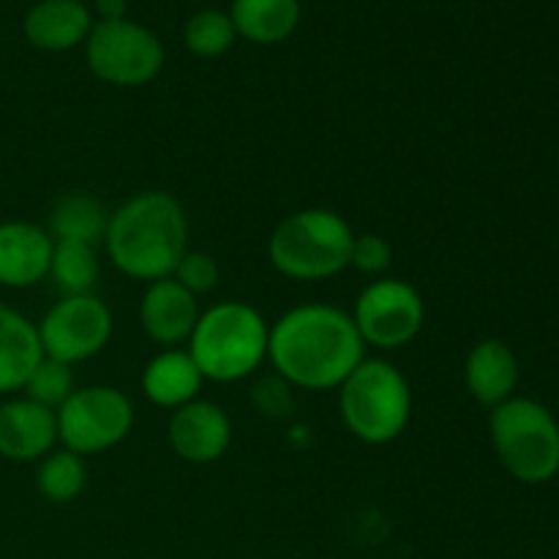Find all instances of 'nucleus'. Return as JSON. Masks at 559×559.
Wrapping results in <instances>:
<instances>
[{
    "label": "nucleus",
    "mask_w": 559,
    "mask_h": 559,
    "mask_svg": "<svg viewBox=\"0 0 559 559\" xmlns=\"http://www.w3.org/2000/svg\"><path fill=\"white\" fill-rule=\"evenodd\" d=\"M349 317L366 347L402 349L424 331L426 304L409 282L377 278L358 295Z\"/></svg>",
    "instance_id": "obj_10"
},
{
    "label": "nucleus",
    "mask_w": 559,
    "mask_h": 559,
    "mask_svg": "<svg viewBox=\"0 0 559 559\" xmlns=\"http://www.w3.org/2000/svg\"><path fill=\"white\" fill-rule=\"evenodd\" d=\"M235 33L254 44H278L300 25L298 0H233Z\"/></svg>",
    "instance_id": "obj_19"
},
{
    "label": "nucleus",
    "mask_w": 559,
    "mask_h": 559,
    "mask_svg": "<svg viewBox=\"0 0 559 559\" xmlns=\"http://www.w3.org/2000/svg\"><path fill=\"white\" fill-rule=\"evenodd\" d=\"M87 467L85 459L66 448H55L52 453L38 462L36 469V489L52 506H69L85 491Z\"/></svg>",
    "instance_id": "obj_21"
},
{
    "label": "nucleus",
    "mask_w": 559,
    "mask_h": 559,
    "mask_svg": "<svg viewBox=\"0 0 559 559\" xmlns=\"http://www.w3.org/2000/svg\"><path fill=\"white\" fill-rule=\"evenodd\" d=\"M58 445L55 409L33 399H9L0 404V456L14 464L41 462Z\"/></svg>",
    "instance_id": "obj_13"
},
{
    "label": "nucleus",
    "mask_w": 559,
    "mask_h": 559,
    "mask_svg": "<svg viewBox=\"0 0 559 559\" xmlns=\"http://www.w3.org/2000/svg\"><path fill=\"white\" fill-rule=\"evenodd\" d=\"M235 38H238V33H235L229 14L216 9L197 11L183 27L186 47H189L197 58H222L224 52H229Z\"/></svg>",
    "instance_id": "obj_23"
},
{
    "label": "nucleus",
    "mask_w": 559,
    "mask_h": 559,
    "mask_svg": "<svg viewBox=\"0 0 559 559\" xmlns=\"http://www.w3.org/2000/svg\"><path fill=\"white\" fill-rule=\"evenodd\" d=\"M107 224L109 211L96 194L71 191L52 205L47 233L52 235V240H74V243H87L98 249L107 235Z\"/></svg>",
    "instance_id": "obj_20"
},
{
    "label": "nucleus",
    "mask_w": 559,
    "mask_h": 559,
    "mask_svg": "<svg viewBox=\"0 0 559 559\" xmlns=\"http://www.w3.org/2000/svg\"><path fill=\"white\" fill-rule=\"evenodd\" d=\"M464 382L475 402L491 409L500 407L513 399L519 385V358L500 338L478 342L464 360Z\"/></svg>",
    "instance_id": "obj_16"
},
{
    "label": "nucleus",
    "mask_w": 559,
    "mask_h": 559,
    "mask_svg": "<svg viewBox=\"0 0 559 559\" xmlns=\"http://www.w3.org/2000/svg\"><path fill=\"white\" fill-rule=\"evenodd\" d=\"M355 233L347 218L328 207L289 213L267 238V260L293 282H325L349 267Z\"/></svg>",
    "instance_id": "obj_4"
},
{
    "label": "nucleus",
    "mask_w": 559,
    "mask_h": 559,
    "mask_svg": "<svg viewBox=\"0 0 559 559\" xmlns=\"http://www.w3.org/2000/svg\"><path fill=\"white\" fill-rule=\"evenodd\" d=\"M364 358L366 344L353 317L333 304L295 306L267 336V360L300 391H336Z\"/></svg>",
    "instance_id": "obj_1"
},
{
    "label": "nucleus",
    "mask_w": 559,
    "mask_h": 559,
    "mask_svg": "<svg viewBox=\"0 0 559 559\" xmlns=\"http://www.w3.org/2000/svg\"><path fill=\"white\" fill-rule=\"evenodd\" d=\"M393 249L382 235H355L353 251H349V267L366 276H382L391 267Z\"/></svg>",
    "instance_id": "obj_26"
},
{
    "label": "nucleus",
    "mask_w": 559,
    "mask_h": 559,
    "mask_svg": "<svg viewBox=\"0 0 559 559\" xmlns=\"http://www.w3.org/2000/svg\"><path fill=\"white\" fill-rule=\"evenodd\" d=\"M489 435L497 459L519 484L538 486L559 473V424L540 402H502L491 409Z\"/></svg>",
    "instance_id": "obj_6"
},
{
    "label": "nucleus",
    "mask_w": 559,
    "mask_h": 559,
    "mask_svg": "<svg viewBox=\"0 0 559 559\" xmlns=\"http://www.w3.org/2000/svg\"><path fill=\"white\" fill-rule=\"evenodd\" d=\"M102 20H126V0H96Z\"/></svg>",
    "instance_id": "obj_27"
},
{
    "label": "nucleus",
    "mask_w": 559,
    "mask_h": 559,
    "mask_svg": "<svg viewBox=\"0 0 559 559\" xmlns=\"http://www.w3.org/2000/svg\"><path fill=\"white\" fill-rule=\"evenodd\" d=\"M200 314L202 311L200 304H197V295H191L173 276L151 282L142 293L140 325L145 336L164 349L189 344Z\"/></svg>",
    "instance_id": "obj_12"
},
{
    "label": "nucleus",
    "mask_w": 559,
    "mask_h": 559,
    "mask_svg": "<svg viewBox=\"0 0 559 559\" xmlns=\"http://www.w3.org/2000/svg\"><path fill=\"white\" fill-rule=\"evenodd\" d=\"M58 442L76 456H96L112 451L131 435L134 404L120 388L85 385L74 388L69 399L55 409Z\"/></svg>",
    "instance_id": "obj_7"
},
{
    "label": "nucleus",
    "mask_w": 559,
    "mask_h": 559,
    "mask_svg": "<svg viewBox=\"0 0 559 559\" xmlns=\"http://www.w3.org/2000/svg\"><path fill=\"white\" fill-rule=\"evenodd\" d=\"M202 382L197 364L191 360L189 349H164L156 358L147 360L142 371V393L151 404L164 409H180L183 404L200 399Z\"/></svg>",
    "instance_id": "obj_18"
},
{
    "label": "nucleus",
    "mask_w": 559,
    "mask_h": 559,
    "mask_svg": "<svg viewBox=\"0 0 559 559\" xmlns=\"http://www.w3.org/2000/svg\"><path fill=\"white\" fill-rule=\"evenodd\" d=\"M93 16L82 0H38L22 20L27 41L44 52H69L87 41Z\"/></svg>",
    "instance_id": "obj_15"
},
{
    "label": "nucleus",
    "mask_w": 559,
    "mask_h": 559,
    "mask_svg": "<svg viewBox=\"0 0 559 559\" xmlns=\"http://www.w3.org/2000/svg\"><path fill=\"white\" fill-rule=\"evenodd\" d=\"M93 76L115 87H142L164 69V47L153 31L131 20H98L85 41Z\"/></svg>",
    "instance_id": "obj_8"
},
{
    "label": "nucleus",
    "mask_w": 559,
    "mask_h": 559,
    "mask_svg": "<svg viewBox=\"0 0 559 559\" xmlns=\"http://www.w3.org/2000/svg\"><path fill=\"white\" fill-rule=\"evenodd\" d=\"M38 338L47 358L66 366L85 364L104 353L112 338V311L98 295H63L38 322Z\"/></svg>",
    "instance_id": "obj_9"
},
{
    "label": "nucleus",
    "mask_w": 559,
    "mask_h": 559,
    "mask_svg": "<svg viewBox=\"0 0 559 559\" xmlns=\"http://www.w3.org/2000/svg\"><path fill=\"white\" fill-rule=\"evenodd\" d=\"M338 409L355 440L388 445L407 429L413 391L396 366L382 358H364L338 385Z\"/></svg>",
    "instance_id": "obj_5"
},
{
    "label": "nucleus",
    "mask_w": 559,
    "mask_h": 559,
    "mask_svg": "<svg viewBox=\"0 0 559 559\" xmlns=\"http://www.w3.org/2000/svg\"><path fill=\"white\" fill-rule=\"evenodd\" d=\"M98 251L96 246L74 243V240H55L49 276L63 289V295H87L98 282Z\"/></svg>",
    "instance_id": "obj_22"
},
{
    "label": "nucleus",
    "mask_w": 559,
    "mask_h": 559,
    "mask_svg": "<svg viewBox=\"0 0 559 559\" xmlns=\"http://www.w3.org/2000/svg\"><path fill=\"white\" fill-rule=\"evenodd\" d=\"M41 358L44 349L36 322L0 304V396L25 391Z\"/></svg>",
    "instance_id": "obj_17"
},
{
    "label": "nucleus",
    "mask_w": 559,
    "mask_h": 559,
    "mask_svg": "<svg viewBox=\"0 0 559 559\" xmlns=\"http://www.w3.org/2000/svg\"><path fill=\"white\" fill-rule=\"evenodd\" d=\"M74 369L44 355L41 364L33 369L31 380H27L25 396L38 402L41 407L58 409L74 393Z\"/></svg>",
    "instance_id": "obj_24"
},
{
    "label": "nucleus",
    "mask_w": 559,
    "mask_h": 559,
    "mask_svg": "<svg viewBox=\"0 0 559 559\" xmlns=\"http://www.w3.org/2000/svg\"><path fill=\"white\" fill-rule=\"evenodd\" d=\"M173 278L178 284H183L191 295H197V298H200V295H207L216 289L218 265H216V260L207 254V251L189 249L183 254V260L178 262V267H175Z\"/></svg>",
    "instance_id": "obj_25"
},
{
    "label": "nucleus",
    "mask_w": 559,
    "mask_h": 559,
    "mask_svg": "<svg viewBox=\"0 0 559 559\" xmlns=\"http://www.w3.org/2000/svg\"><path fill=\"white\" fill-rule=\"evenodd\" d=\"M167 440L183 462L213 464L233 445V420L216 402L194 399L173 413Z\"/></svg>",
    "instance_id": "obj_11"
},
{
    "label": "nucleus",
    "mask_w": 559,
    "mask_h": 559,
    "mask_svg": "<svg viewBox=\"0 0 559 559\" xmlns=\"http://www.w3.org/2000/svg\"><path fill=\"white\" fill-rule=\"evenodd\" d=\"M55 240L33 222H0V287L27 289L49 276Z\"/></svg>",
    "instance_id": "obj_14"
},
{
    "label": "nucleus",
    "mask_w": 559,
    "mask_h": 559,
    "mask_svg": "<svg viewBox=\"0 0 559 559\" xmlns=\"http://www.w3.org/2000/svg\"><path fill=\"white\" fill-rule=\"evenodd\" d=\"M271 325L243 300H222L202 311L189 338V355L211 382H238L267 360Z\"/></svg>",
    "instance_id": "obj_3"
},
{
    "label": "nucleus",
    "mask_w": 559,
    "mask_h": 559,
    "mask_svg": "<svg viewBox=\"0 0 559 559\" xmlns=\"http://www.w3.org/2000/svg\"><path fill=\"white\" fill-rule=\"evenodd\" d=\"M107 257L136 282L169 278L189 251V216L167 191H140L109 213Z\"/></svg>",
    "instance_id": "obj_2"
}]
</instances>
